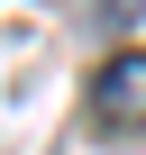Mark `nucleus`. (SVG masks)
<instances>
[{
  "instance_id": "obj_1",
  "label": "nucleus",
  "mask_w": 146,
  "mask_h": 155,
  "mask_svg": "<svg viewBox=\"0 0 146 155\" xmlns=\"http://www.w3.org/2000/svg\"><path fill=\"white\" fill-rule=\"evenodd\" d=\"M91 119L101 128H146V46H119L101 73H91Z\"/></svg>"
}]
</instances>
